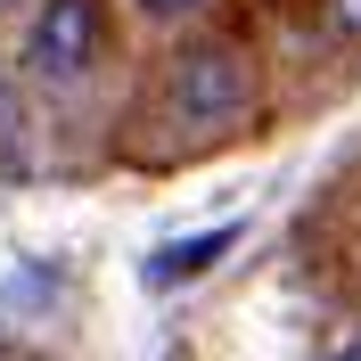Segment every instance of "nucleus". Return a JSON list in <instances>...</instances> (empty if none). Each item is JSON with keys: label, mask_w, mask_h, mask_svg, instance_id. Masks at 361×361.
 Wrapping results in <instances>:
<instances>
[{"label": "nucleus", "mask_w": 361, "mask_h": 361, "mask_svg": "<svg viewBox=\"0 0 361 361\" xmlns=\"http://www.w3.org/2000/svg\"><path fill=\"white\" fill-rule=\"evenodd\" d=\"M230 238H238V230H205V238H180V247H164L157 263H148V279H157V288H173V279H189V271H205L214 255L230 247Z\"/></svg>", "instance_id": "nucleus-3"}, {"label": "nucleus", "mask_w": 361, "mask_h": 361, "mask_svg": "<svg viewBox=\"0 0 361 361\" xmlns=\"http://www.w3.org/2000/svg\"><path fill=\"white\" fill-rule=\"evenodd\" d=\"M337 361H361V345H353V353H337Z\"/></svg>", "instance_id": "nucleus-6"}, {"label": "nucleus", "mask_w": 361, "mask_h": 361, "mask_svg": "<svg viewBox=\"0 0 361 361\" xmlns=\"http://www.w3.org/2000/svg\"><path fill=\"white\" fill-rule=\"evenodd\" d=\"M90 49H99V0H49L42 17H33L25 58H33L42 82H74L90 66Z\"/></svg>", "instance_id": "nucleus-1"}, {"label": "nucleus", "mask_w": 361, "mask_h": 361, "mask_svg": "<svg viewBox=\"0 0 361 361\" xmlns=\"http://www.w3.org/2000/svg\"><path fill=\"white\" fill-rule=\"evenodd\" d=\"M320 17H329V33H361V0H320Z\"/></svg>", "instance_id": "nucleus-4"}, {"label": "nucleus", "mask_w": 361, "mask_h": 361, "mask_svg": "<svg viewBox=\"0 0 361 361\" xmlns=\"http://www.w3.org/2000/svg\"><path fill=\"white\" fill-rule=\"evenodd\" d=\"M180 115L189 123H230V115H247V99H255V82H247V66L230 58V49H189L180 58Z\"/></svg>", "instance_id": "nucleus-2"}, {"label": "nucleus", "mask_w": 361, "mask_h": 361, "mask_svg": "<svg viewBox=\"0 0 361 361\" xmlns=\"http://www.w3.org/2000/svg\"><path fill=\"white\" fill-rule=\"evenodd\" d=\"M140 8H148V17H189L197 0H140Z\"/></svg>", "instance_id": "nucleus-5"}]
</instances>
